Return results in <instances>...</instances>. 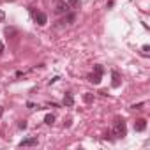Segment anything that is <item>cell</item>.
Instances as JSON below:
<instances>
[{
	"label": "cell",
	"instance_id": "cell-1",
	"mask_svg": "<svg viewBox=\"0 0 150 150\" xmlns=\"http://www.w3.org/2000/svg\"><path fill=\"white\" fill-rule=\"evenodd\" d=\"M113 136L115 138L127 136V127H125V122L122 118H115V122H113Z\"/></svg>",
	"mask_w": 150,
	"mask_h": 150
},
{
	"label": "cell",
	"instance_id": "cell-2",
	"mask_svg": "<svg viewBox=\"0 0 150 150\" xmlns=\"http://www.w3.org/2000/svg\"><path fill=\"white\" fill-rule=\"evenodd\" d=\"M69 9H71L69 4L62 2V0H57V6H55V13H57V14H67Z\"/></svg>",
	"mask_w": 150,
	"mask_h": 150
},
{
	"label": "cell",
	"instance_id": "cell-3",
	"mask_svg": "<svg viewBox=\"0 0 150 150\" xmlns=\"http://www.w3.org/2000/svg\"><path fill=\"white\" fill-rule=\"evenodd\" d=\"M34 21H35L39 27H44V25L48 23V18H46L44 13H35V14H34Z\"/></svg>",
	"mask_w": 150,
	"mask_h": 150
},
{
	"label": "cell",
	"instance_id": "cell-4",
	"mask_svg": "<svg viewBox=\"0 0 150 150\" xmlns=\"http://www.w3.org/2000/svg\"><path fill=\"white\" fill-rule=\"evenodd\" d=\"M35 145H37V138H35V136H32V138H25V139L20 141V146H35Z\"/></svg>",
	"mask_w": 150,
	"mask_h": 150
},
{
	"label": "cell",
	"instance_id": "cell-5",
	"mask_svg": "<svg viewBox=\"0 0 150 150\" xmlns=\"http://www.w3.org/2000/svg\"><path fill=\"white\" fill-rule=\"evenodd\" d=\"M145 129H146V120H145V118H138V120L134 122V131L141 132V131H145Z\"/></svg>",
	"mask_w": 150,
	"mask_h": 150
},
{
	"label": "cell",
	"instance_id": "cell-6",
	"mask_svg": "<svg viewBox=\"0 0 150 150\" xmlns=\"http://www.w3.org/2000/svg\"><path fill=\"white\" fill-rule=\"evenodd\" d=\"M101 80H103V74H99V72H92L90 76H88V81H90V83H94V85H99V83H101Z\"/></svg>",
	"mask_w": 150,
	"mask_h": 150
},
{
	"label": "cell",
	"instance_id": "cell-7",
	"mask_svg": "<svg viewBox=\"0 0 150 150\" xmlns=\"http://www.w3.org/2000/svg\"><path fill=\"white\" fill-rule=\"evenodd\" d=\"M111 78H113L111 87H113V88H118V87H120V74H118L117 71H113V72H111Z\"/></svg>",
	"mask_w": 150,
	"mask_h": 150
},
{
	"label": "cell",
	"instance_id": "cell-8",
	"mask_svg": "<svg viewBox=\"0 0 150 150\" xmlns=\"http://www.w3.org/2000/svg\"><path fill=\"white\" fill-rule=\"evenodd\" d=\"M74 20H76V14H72V13H69L62 21H58V23H62V25H71V23H74Z\"/></svg>",
	"mask_w": 150,
	"mask_h": 150
},
{
	"label": "cell",
	"instance_id": "cell-9",
	"mask_svg": "<svg viewBox=\"0 0 150 150\" xmlns=\"http://www.w3.org/2000/svg\"><path fill=\"white\" fill-rule=\"evenodd\" d=\"M74 104V97H72V94H65L64 96V106H72Z\"/></svg>",
	"mask_w": 150,
	"mask_h": 150
},
{
	"label": "cell",
	"instance_id": "cell-10",
	"mask_svg": "<svg viewBox=\"0 0 150 150\" xmlns=\"http://www.w3.org/2000/svg\"><path fill=\"white\" fill-rule=\"evenodd\" d=\"M55 122V115H51V113H48L46 117H44V124H48V125H51Z\"/></svg>",
	"mask_w": 150,
	"mask_h": 150
},
{
	"label": "cell",
	"instance_id": "cell-11",
	"mask_svg": "<svg viewBox=\"0 0 150 150\" xmlns=\"http://www.w3.org/2000/svg\"><path fill=\"white\" fill-rule=\"evenodd\" d=\"M83 101L90 104V103H94V96H92V94H85V96H83Z\"/></svg>",
	"mask_w": 150,
	"mask_h": 150
},
{
	"label": "cell",
	"instance_id": "cell-12",
	"mask_svg": "<svg viewBox=\"0 0 150 150\" xmlns=\"http://www.w3.org/2000/svg\"><path fill=\"white\" fill-rule=\"evenodd\" d=\"M94 72H99V74H103V72H104L103 65H94Z\"/></svg>",
	"mask_w": 150,
	"mask_h": 150
},
{
	"label": "cell",
	"instance_id": "cell-13",
	"mask_svg": "<svg viewBox=\"0 0 150 150\" xmlns=\"http://www.w3.org/2000/svg\"><path fill=\"white\" fill-rule=\"evenodd\" d=\"M141 51H143V55L146 57V55H148V51H150V46H148V44H145V46L141 48Z\"/></svg>",
	"mask_w": 150,
	"mask_h": 150
},
{
	"label": "cell",
	"instance_id": "cell-14",
	"mask_svg": "<svg viewBox=\"0 0 150 150\" xmlns=\"http://www.w3.org/2000/svg\"><path fill=\"white\" fill-rule=\"evenodd\" d=\"M14 34H16L14 28H6V35H14Z\"/></svg>",
	"mask_w": 150,
	"mask_h": 150
},
{
	"label": "cell",
	"instance_id": "cell-15",
	"mask_svg": "<svg viewBox=\"0 0 150 150\" xmlns=\"http://www.w3.org/2000/svg\"><path fill=\"white\" fill-rule=\"evenodd\" d=\"M18 127H20V129H27V122H25V120H21V122L18 124Z\"/></svg>",
	"mask_w": 150,
	"mask_h": 150
},
{
	"label": "cell",
	"instance_id": "cell-16",
	"mask_svg": "<svg viewBox=\"0 0 150 150\" xmlns=\"http://www.w3.org/2000/svg\"><path fill=\"white\" fill-rule=\"evenodd\" d=\"M27 106H28V108H30V110H34V108H39V106H35V104H34V103H27Z\"/></svg>",
	"mask_w": 150,
	"mask_h": 150
},
{
	"label": "cell",
	"instance_id": "cell-17",
	"mask_svg": "<svg viewBox=\"0 0 150 150\" xmlns=\"http://www.w3.org/2000/svg\"><path fill=\"white\" fill-rule=\"evenodd\" d=\"M141 106H143V103H139V104H134V106H132V110H141Z\"/></svg>",
	"mask_w": 150,
	"mask_h": 150
},
{
	"label": "cell",
	"instance_id": "cell-18",
	"mask_svg": "<svg viewBox=\"0 0 150 150\" xmlns=\"http://www.w3.org/2000/svg\"><path fill=\"white\" fill-rule=\"evenodd\" d=\"M2 115H4V106H0V118H2Z\"/></svg>",
	"mask_w": 150,
	"mask_h": 150
},
{
	"label": "cell",
	"instance_id": "cell-19",
	"mask_svg": "<svg viewBox=\"0 0 150 150\" xmlns=\"http://www.w3.org/2000/svg\"><path fill=\"white\" fill-rule=\"evenodd\" d=\"M2 53H4V44L0 42V55H2Z\"/></svg>",
	"mask_w": 150,
	"mask_h": 150
},
{
	"label": "cell",
	"instance_id": "cell-20",
	"mask_svg": "<svg viewBox=\"0 0 150 150\" xmlns=\"http://www.w3.org/2000/svg\"><path fill=\"white\" fill-rule=\"evenodd\" d=\"M2 20H4V13H2V11H0V21H2Z\"/></svg>",
	"mask_w": 150,
	"mask_h": 150
}]
</instances>
